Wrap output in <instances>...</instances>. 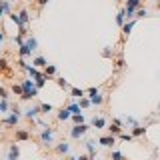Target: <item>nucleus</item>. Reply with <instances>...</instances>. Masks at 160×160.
I'll return each instance as SVG.
<instances>
[{"label":"nucleus","mask_w":160,"mask_h":160,"mask_svg":"<svg viewBox=\"0 0 160 160\" xmlns=\"http://www.w3.org/2000/svg\"><path fill=\"white\" fill-rule=\"evenodd\" d=\"M86 148H88V154H90L92 158L96 156V148H94V142H86Z\"/></svg>","instance_id":"obj_22"},{"label":"nucleus","mask_w":160,"mask_h":160,"mask_svg":"<svg viewBox=\"0 0 160 160\" xmlns=\"http://www.w3.org/2000/svg\"><path fill=\"white\" fill-rule=\"evenodd\" d=\"M18 52H20V58H24V56H28V54H32V50H30V46H28L26 42H22Z\"/></svg>","instance_id":"obj_11"},{"label":"nucleus","mask_w":160,"mask_h":160,"mask_svg":"<svg viewBox=\"0 0 160 160\" xmlns=\"http://www.w3.org/2000/svg\"><path fill=\"white\" fill-rule=\"evenodd\" d=\"M108 130H110V134H114V136H118V134H120V124H116V122H112V124H110V128H108Z\"/></svg>","instance_id":"obj_19"},{"label":"nucleus","mask_w":160,"mask_h":160,"mask_svg":"<svg viewBox=\"0 0 160 160\" xmlns=\"http://www.w3.org/2000/svg\"><path fill=\"white\" fill-rule=\"evenodd\" d=\"M58 86H62V88H68V82H66L64 78H58Z\"/></svg>","instance_id":"obj_34"},{"label":"nucleus","mask_w":160,"mask_h":160,"mask_svg":"<svg viewBox=\"0 0 160 160\" xmlns=\"http://www.w3.org/2000/svg\"><path fill=\"white\" fill-rule=\"evenodd\" d=\"M88 94H90V102H92V104H102V102H104V98L100 96V92L96 90V88H90V90H88Z\"/></svg>","instance_id":"obj_4"},{"label":"nucleus","mask_w":160,"mask_h":160,"mask_svg":"<svg viewBox=\"0 0 160 160\" xmlns=\"http://www.w3.org/2000/svg\"><path fill=\"white\" fill-rule=\"evenodd\" d=\"M6 12H10V0H0V18Z\"/></svg>","instance_id":"obj_8"},{"label":"nucleus","mask_w":160,"mask_h":160,"mask_svg":"<svg viewBox=\"0 0 160 160\" xmlns=\"http://www.w3.org/2000/svg\"><path fill=\"white\" fill-rule=\"evenodd\" d=\"M32 66H36V68H46V66H48V62H46L44 56H36L34 60H32Z\"/></svg>","instance_id":"obj_7"},{"label":"nucleus","mask_w":160,"mask_h":160,"mask_svg":"<svg viewBox=\"0 0 160 160\" xmlns=\"http://www.w3.org/2000/svg\"><path fill=\"white\" fill-rule=\"evenodd\" d=\"M146 132V126H134V128H132V136H142V134H144Z\"/></svg>","instance_id":"obj_14"},{"label":"nucleus","mask_w":160,"mask_h":160,"mask_svg":"<svg viewBox=\"0 0 160 160\" xmlns=\"http://www.w3.org/2000/svg\"><path fill=\"white\" fill-rule=\"evenodd\" d=\"M98 142H100L102 146H114V144H116V138H114V134H110V136H102Z\"/></svg>","instance_id":"obj_6"},{"label":"nucleus","mask_w":160,"mask_h":160,"mask_svg":"<svg viewBox=\"0 0 160 160\" xmlns=\"http://www.w3.org/2000/svg\"><path fill=\"white\" fill-rule=\"evenodd\" d=\"M72 122H74V124H82V122H84L82 112H78V114H72Z\"/></svg>","instance_id":"obj_23"},{"label":"nucleus","mask_w":160,"mask_h":160,"mask_svg":"<svg viewBox=\"0 0 160 160\" xmlns=\"http://www.w3.org/2000/svg\"><path fill=\"white\" fill-rule=\"evenodd\" d=\"M22 88H24V94H22L24 100H30V98H34V96H38V86H36L34 80L26 78L22 82Z\"/></svg>","instance_id":"obj_1"},{"label":"nucleus","mask_w":160,"mask_h":160,"mask_svg":"<svg viewBox=\"0 0 160 160\" xmlns=\"http://www.w3.org/2000/svg\"><path fill=\"white\" fill-rule=\"evenodd\" d=\"M40 112H42L40 106H32V108H28V110H26V114H24V116H26V118H36Z\"/></svg>","instance_id":"obj_9"},{"label":"nucleus","mask_w":160,"mask_h":160,"mask_svg":"<svg viewBox=\"0 0 160 160\" xmlns=\"http://www.w3.org/2000/svg\"><path fill=\"white\" fill-rule=\"evenodd\" d=\"M78 104H80V108H88V106H90L92 102H90V100L86 98V96H82V98H80V102H78Z\"/></svg>","instance_id":"obj_27"},{"label":"nucleus","mask_w":160,"mask_h":160,"mask_svg":"<svg viewBox=\"0 0 160 160\" xmlns=\"http://www.w3.org/2000/svg\"><path fill=\"white\" fill-rule=\"evenodd\" d=\"M18 154H20V148L16 144H12L10 146V154H8V156H14V158H18Z\"/></svg>","instance_id":"obj_24"},{"label":"nucleus","mask_w":160,"mask_h":160,"mask_svg":"<svg viewBox=\"0 0 160 160\" xmlns=\"http://www.w3.org/2000/svg\"><path fill=\"white\" fill-rule=\"evenodd\" d=\"M52 138H54V130L52 128H44L40 134V140L44 142V144H52Z\"/></svg>","instance_id":"obj_3"},{"label":"nucleus","mask_w":160,"mask_h":160,"mask_svg":"<svg viewBox=\"0 0 160 160\" xmlns=\"http://www.w3.org/2000/svg\"><path fill=\"white\" fill-rule=\"evenodd\" d=\"M6 110H8V102L2 98V100H0V112H6Z\"/></svg>","instance_id":"obj_32"},{"label":"nucleus","mask_w":160,"mask_h":160,"mask_svg":"<svg viewBox=\"0 0 160 160\" xmlns=\"http://www.w3.org/2000/svg\"><path fill=\"white\" fill-rule=\"evenodd\" d=\"M126 20H128V18H126V10H120V12H118V16H116V22H118V26H120V28L126 24Z\"/></svg>","instance_id":"obj_12"},{"label":"nucleus","mask_w":160,"mask_h":160,"mask_svg":"<svg viewBox=\"0 0 160 160\" xmlns=\"http://www.w3.org/2000/svg\"><path fill=\"white\" fill-rule=\"evenodd\" d=\"M86 130H88V126L84 124V122H82V124H74V128L70 130V136H72V138H80Z\"/></svg>","instance_id":"obj_2"},{"label":"nucleus","mask_w":160,"mask_h":160,"mask_svg":"<svg viewBox=\"0 0 160 160\" xmlns=\"http://www.w3.org/2000/svg\"><path fill=\"white\" fill-rule=\"evenodd\" d=\"M70 112H72V114H78V112H80V104H70Z\"/></svg>","instance_id":"obj_30"},{"label":"nucleus","mask_w":160,"mask_h":160,"mask_svg":"<svg viewBox=\"0 0 160 160\" xmlns=\"http://www.w3.org/2000/svg\"><path fill=\"white\" fill-rule=\"evenodd\" d=\"M144 16H148V10H146V8H138L134 18H144Z\"/></svg>","instance_id":"obj_26"},{"label":"nucleus","mask_w":160,"mask_h":160,"mask_svg":"<svg viewBox=\"0 0 160 160\" xmlns=\"http://www.w3.org/2000/svg\"><path fill=\"white\" fill-rule=\"evenodd\" d=\"M18 14H20V18H22V22H24V24H26V22H28V20H30V16H28V12H26V10H22V12H18Z\"/></svg>","instance_id":"obj_29"},{"label":"nucleus","mask_w":160,"mask_h":160,"mask_svg":"<svg viewBox=\"0 0 160 160\" xmlns=\"http://www.w3.org/2000/svg\"><path fill=\"white\" fill-rule=\"evenodd\" d=\"M8 160H18V158H14V156H8Z\"/></svg>","instance_id":"obj_38"},{"label":"nucleus","mask_w":160,"mask_h":160,"mask_svg":"<svg viewBox=\"0 0 160 160\" xmlns=\"http://www.w3.org/2000/svg\"><path fill=\"white\" fill-rule=\"evenodd\" d=\"M72 118V112H70V108H62L60 112H58V120H68Z\"/></svg>","instance_id":"obj_10"},{"label":"nucleus","mask_w":160,"mask_h":160,"mask_svg":"<svg viewBox=\"0 0 160 160\" xmlns=\"http://www.w3.org/2000/svg\"><path fill=\"white\" fill-rule=\"evenodd\" d=\"M0 68H2V70H6V68H8V62L4 60V58H0Z\"/></svg>","instance_id":"obj_35"},{"label":"nucleus","mask_w":160,"mask_h":160,"mask_svg":"<svg viewBox=\"0 0 160 160\" xmlns=\"http://www.w3.org/2000/svg\"><path fill=\"white\" fill-rule=\"evenodd\" d=\"M158 110H160V104H158Z\"/></svg>","instance_id":"obj_40"},{"label":"nucleus","mask_w":160,"mask_h":160,"mask_svg":"<svg viewBox=\"0 0 160 160\" xmlns=\"http://www.w3.org/2000/svg\"><path fill=\"white\" fill-rule=\"evenodd\" d=\"M42 112H52V104H40Z\"/></svg>","instance_id":"obj_31"},{"label":"nucleus","mask_w":160,"mask_h":160,"mask_svg":"<svg viewBox=\"0 0 160 160\" xmlns=\"http://www.w3.org/2000/svg\"><path fill=\"white\" fill-rule=\"evenodd\" d=\"M4 40V34H2V32H0V42H2Z\"/></svg>","instance_id":"obj_37"},{"label":"nucleus","mask_w":160,"mask_h":160,"mask_svg":"<svg viewBox=\"0 0 160 160\" xmlns=\"http://www.w3.org/2000/svg\"><path fill=\"white\" fill-rule=\"evenodd\" d=\"M46 2H48V0H38V4H40V6H44Z\"/></svg>","instance_id":"obj_36"},{"label":"nucleus","mask_w":160,"mask_h":160,"mask_svg":"<svg viewBox=\"0 0 160 160\" xmlns=\"http://www.w3.org/2000/svg\"><path fill=\"white\" fill-rule=\"evenodd\" d=\"M70 92H72L74 98H82L84 96V90H80V88H70Z\"/></svg>","instance_id":"obj_25"},{"label":"nucleus","mask_w":160,"mask_h":160,"mask_svg":"<svg viewBox=\"0 0 160 160\" xmlns=\"http://www.w3.org/2000/svg\"><path fill=\"white\" fill-rule=\"evenodd\" d=\"M26 44L30 46V50H32V52H34V50L38 48V40H36V38H32V36H30V38L26 40Z\"/></svg>","instance_id":"obj_18"},{"label":"nucleus","mask_w":160,"mask_h":160,"mask_svg":"<svg viewBox=\"0 0 160 160\" xmlns=\"http://www.w3.org/2000/svg\"><path fill=\"white\" fill-rule=\"evenodd\" d=\"M44 74H46V76H54V74H56V66H52V64L46 66V68H44Z\"/></svg>","instance_id":"obj_21"},{"label":"nucleus","mask_w":160,"mask_h":160,"mask_svg":"<svg viewBox=\"0 0 160 160\" xmlns=\"http://www.w3.org/2000/svg\"><path fill=\"white\" fill-rule=\"evenodd\" d=\"M118 138H120L122 142H130V140H132V134H122V132H120Z\"/></svg>","instance_id":"obj_28"},{"label":"nucleus","mask_w":160,"mask_h":160,"mask_svg":"<svg viewBox=\"0 0 160 160\" xmlns=\"http://www.w3.org/2000/svg\"><path fill=\"white\" fill-rule=\"evenodd\" d=\"M112 160H126V158H124V154H120V152H112Z\"/></svg>","instance_id":"obj_33"},{"label":"nucleus","mask_w":160,"mask_h":160,"mask_svg":"<svg viewBox=\"0 0 160 160\" xmlns=\"http://www.w3.org/2000/svg\"><path fill=\"white\" fill-rule=\"evenodd\" d=\"M92 126H94V128H104V126H106V120L104 118H94L92 120Z\"/></svg>","instance_id":"obj_16"},{"label":"nucleus","mask_w":160,"mask_h":160,"mask_svg":"<svg viewBox=\"0 0 160 160\" xmlns=\"http://www.w3.org/2000/svg\"><path fill=\"white\" fill-rule=\"evenodd\" d=\"M68 150H70V146L66 144V142H62V144H58V146H56V152H60V154H66Z\"/></svg>","instance_id":"obj_17"},{"label":"nucleus","mask_w":160,"mask_h":160,"mask_svg":"<svg viewBox=\"0 0 160 160\" xmlns=\"http://www.w3.org/2000/svg\"><path fill=\"white\" fill-rule=\"evenodd\" d=\"M18 120H20V114H18V112H14V114H10L8 118H4V124H6V126H16V124H18Z\"/></svg>","instance_id":"obj_5"},{"label":"nucleus","mask_w":160,"mask_h":160,"mask_svg":"<svg viewBox=\"0 0 160 160\" xmlns=\"http://www.w3.org/2000/svg\"><path fill=\"white\" fill-rule=\"evenodd\" d=\"M158 6H160V2H158Z\"/></svg>","instance_id":"obj_42"},{"label":"nucleus","mask_w":160,"mask_h":160,"mask_svg":"<svg viewBox=\"0 0 160 160\" xmlns=\"http://www.w3.org/2000/svg\"><path fill=\"white\" fill-rule=\"evenodd\" d=\"M28 138H30V134L26 130H16V140H28Z\"/></svg>","instance_id":"obj_15"},{"label":"nucleus","mask_w":160,"mask_h":160,"mask_svg":"<svg viewBox=\"0 0 160 160\" xmlns=\"http://www.w3.org/2000/svg\"><path fill=\"white\" fill-rule=\"evenodd\" d=\"M10 2H12V0H10Z\"/></svg>","instance_id":"obj_43"},{"label":"nucleus","mask_w":160,"mask_h":160,"mask_svg":"<svg viewBox=\"0 0 160 160\" xmlns=\"http://www.w3.org/2000/svg\"><path fill=\"white\" fill-rule=\"evenodd\" d=\"M68 160H80V158H74V156H72V158H68Z\"/></svg>","instance_id":"obj_39"},{"label":"nucleus","mask_w":160,"mask_h":160,"mask_svg":"<svg viewBox=\"0 0 160 160\" xmlns=\"http://www.w3.org/2000/svg\"><path fill=\"white\" fill-rule=\"evenodd\" d=\"M134 22H136V20H130V22H126L124 24V26H122V34H124V36H128L130 34V30H132V28H134Z\"/></svg>","instance_id":"obj_13"},{"label":"nucleus","mask_w":160,"mask_h":160,"mask_svg":"<svg viewBox=\"0 0 160 160\" xmlns=\"http://www.w3.org/2000/svg\"><path fill=\"white\" fill-rule=\"evenodd\" d=\"M12 92H14V94H20V98H22V94H24L22 84H14V86H12Z\"/></svg>","instance_id":"obj_20"},{"label":"nucleus","mask_w":160,"mask_h":160,"mask_svg":"<svg viewBox=\"0 0 160 160\" xmlns=\"http://www.w3.org/2000/svg\"><path fill=\"white\" fill-rule=\"evenodd\" d=\"M156 2H160V0H156Z\"/></svg>","instance_id":"obj_41"}]
</instances>
